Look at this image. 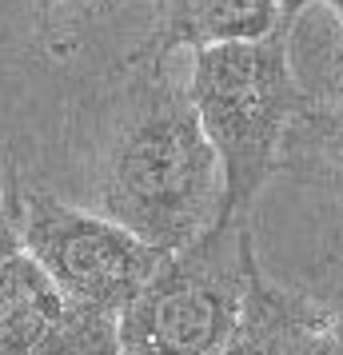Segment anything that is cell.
<instances>
[{
    "mask_svg": "<svg viewBox=\"0 0 343 355\" xmlns=\"http://www.w3.org/2000/svg\"><path fill=\"white\" fill-rule=\"evenodd\" d=\"M68 311V300L56 291L44 268L20 252L0 275V355H33Z\"/></svg>",
    "mask_w": 343,
    "mask_h": 355,
    "instance_id": "7",
    "label": "cell"
},
{
    "mask_svg": "<svg viewBox=\"0 0 343 355\" xmlns=\"http://www.w3.org/2000/svg\"><path fill=\"white\" fill-rule=\"evenodd\" d=\"M319 4H327V8L335 12V20H340V24H343V0H319Z\"/></svg>",
    "mask_w": 343,
    "mask_h": 355,
    "instance_id": "12",
    "label": "cell"
},
{
    "mask_svg": "<svg viewBox=\"0 0 343 355\" xmlns=\"http://www.w3.org/2000/svg\"><path fill=\"white\" fill-rule=\"evenodd\" d=\"M17 196L24 252L44 268L72 307L120 320L168 256L104 211H80L40 188H17Z\"/></svg>",
    "mask_w": 343,
    "mask_h": 355,
    "instance_id": "4",
    "label": "cell"
},
{
    "mask_svg": "<svg viewBox=\"0 0 343 355\" xmlns=\"http://www.w3.org/2000/svg\"><path fill=\"white\" fill-rule=\"evenodd\" d=\"M152 68V84L108 148L100 208L152 248L180 252L216 227L224 172L188 100V84L164 80V60Z\"/></svg>",
    "mask_w": 343,
    "mask_h": 355,
    "instance_id": "1",
    "label": "cell"
},
{
    "mask_svg": "<svg viewBox=\"0 0 343 355\" xmlns=\"http://www.w3.org/2000/svg\"><path fill=\"white\" fill-rule=\"evenodd\" d=\"M292 28L240 44H212L192 52L188 100L200 128L212 140L224 172V204L216 224H240L283 164V144L308 92L292 72Z\"/></svg>",
    "mask_w": 343,
    "mask_h": 355,
    "instance_id": "2",
    "label": "cell"
},
{
    "mask_svg": "<svg viewBox=\"0 0 343 355\" xmlns=\"http://www.w3.org/2000/svg\"><path fill=\"white\" fill-rule=\"evenodd\" d=\"M279 28V0H164V20L148 40L144 56L152 64L172 52H196L212 44L260 40Z\"/></svg>",
    "mask_w": 343,
    "mask_h": 355,
    "instance_id": "6",
    "label": "cell"
},
{
    "mask_svg": "<svg viewBox=\"0 0 343 355\" xmlns=\"http://www.w3.org/2000/svg\"><path fill=\"white\" fill-rule=\"evenodd\" d=\"M288 140L311 148L319 168L343 192V92L335 100H327V104H311L308 100V108L295 116Z\"/></svg>",
    "mask_w": 343,
    "mask_h": 355,
    "instance_id": "9",
    "label": "cell"
},
{
    "mask_svg": "<svg viewBox=\"0 0 343 355\" xmlns=\"http://www.w3.org/2000/svg\"><path fill=\"white\" fill-rule=\"evenodd\" d=\"M24 252V236H20V196L8 188L4 204H0V275L8 272V263Z\"/></svg>",
    "mask_w": 343,
    "mask_h": 355,
    "instance_id": "10",
    "label": "cell"
},
{
    "mask_svg": "<svg viewBox=\"0 0 343 355\" xmlns=\"http://www.w3.org/2000/svg\"><path fill=\"white\" fill-rule=\"evenodd\" d=\"M252 248L240 220L168 252L120 315V355H220L244 311Z\"/></svg>",
    "mask_w": 343,
    "mask_h": 355,
    "instance_id": "3",
    "label": "cell"
},
{
    "mask_svg": "<svg viewBox=\"0 0 343 355\" xmlns=\"http://www.w3.org/2000/svg\"><path fill=\"white\" fill-rule=\"evenodd\" d=\"M308 4H311V0H279V24H283V28H292Z\"/></svg>",
    "mask_w": 343,
    "mask_h": 355,
    "instance_id": "11",
    "label": "cell"
},
{
    "mask_svg": "<svg viewBox=\"0 0 343 355\" xmlns=\"http://www.w3.org/2000/svg\"><path fill=\"white\" fill-rule=\"evenodd\" d=\"M220 355H343V315L272 284L252 248L244 311Z\"/></svg>",
    "mask_w": 343,
    "mask_h": 355,
    "instance_id": "5",
    "label": "cell"
},
{
    "mask_svg": "<svg viewBox=\"0 0 343 355\" xmlns=\"http://www.w3.org/2000/svg\"><path fill=\"white\" fill-rule=\"evenodd\" d=\"M33 355H120V320L88 307H72L33 347Z\"/></svg>",
    "mask_w": 343,
    "mask_h": 355,
    "instance_id": "8",
    "label": "cell"
},
{
    "mask_svg": "<svg viewBox=\"0 0 343 355\" xmlns=\"http://www.w3.org/2000/svg\"><path fill=\"white\" fill-rule=\"evenodd\" d=\"M8 188H12V184H4V180H0V204H4V196H8Z\"/></svg>",
    "mask_w": 343,
    "mask_h": 355,
    "instance_id": "13",
    "label": "cell"
}]
</instances>
